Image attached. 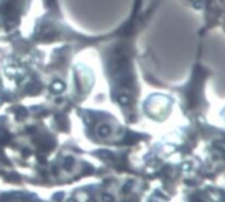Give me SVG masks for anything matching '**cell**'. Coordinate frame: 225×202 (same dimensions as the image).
<instances>
[{"label":"cell","instance_id":"5","mask_svg":"<svg viewBox=\"0 0 225 202\" xmlns=\"http://www.w3.org/2000/svg\"><path fill=\"white\" fill-rule=\"evenodd\" d=\"M191 2L193 3V5H197L199 3H201V2H205V0H191Z\"/></svg>","mask_w":225,"mask_h":202},{"label":"cell","instance_id":"4","mask_svg":"<svg viewBox=\"0 0 225 202\" xmlns=\"http://www.w3.org/2000/svg\"><path fill=\"white\" fill-rule=\"evenodd\" d=\"M220 119H221V121L225 124V105L221 108V110H220Z\"/></svg>","mask_w":225,"mask_h":202},{"label":"cell","instance_id":"3","mask_svg":"<svg viewBox=\"0 0 225 202\" xmlns=\"http://www.w3.org/2000/svg\"><path fill=\"white\" fill-rule=\"evenodd\" d=\"M150 112L158 119H166L172 108V100L164 95H155L148 100Z\"/></svg>","mask_w":225,"mask_h":202},{"label":"cell","instance_id":"2","mask_svg":"<svg viewBox=\"0 0 225 202\" xmlns=\"http://www.w3.org/2000/svg\"><path fill=\"white\" fill-rule=\"evenodd\" d=\"M184 202H225V185L204 181L197 185H188Z\"/></svg>","mask_w":225,"mask_h":202},{"label":"cell","instance_id":"1","mask_svg":"<svg viewBox=\"0 0 225 202\" xmlns=\"http://www.w3.org/2000/svg\"><path fill=\"white\" fill-rule=\"evenodd\" d=\"M196 8L203 13V27L200 31L203 39L216 28L225 31V0H205L199 3Z\"/></svg>","mask_w":225,"mask_h":202}]
</instances>
